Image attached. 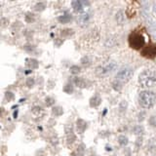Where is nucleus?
Instances as JSON below:
<instances>
[{"instance_id": "1a4fd4ad", "label": "nucleus", "mask_w": 156, "mask_h": 156, "mask_svg": "<svg viewBox=\"0 0 156 156\" xmlns=\"http://www.w3.org/2000/svg\"><path fill=\"white\" fill-rule=\"evenodd\" d=\"M101 104V98L98 97V96H95L94 98H92L91 99V101H90V105L91 106H94V107H97Z\"/></svg>"}, {"instance_id": "39448f33", "label": "nucleus", "mask_w": 156, "mask_h": 156, "mask_svg": "<svg viewBox=\"0 0 156 156\" xmlns=\"http://www.w3.org/2000/svg\"><path fill=\"white\" fill-rule=\"evenodd\" d=\"M141 55L147 58H154L156 57V45L155 44H148L144 47L141 50Z\"/></svg>"}, {"instance_id": "7ed1b4c3", "label": "nucleus", "mask_w": 156, "mask_h": 156, "mask_svg": "<svg viewBox=\"0 0 156 156\" xmlns=\"http://www.w3.org/2000/svg\"><path fill=\"white\" fill-rule=\"evenodd\" d=\"M129 45L135 50H140L145 46V39L140 33H131L129 36Z\"/></svg>"}, {"instance_id": "0eeeda50", "label": "nucleus", "mask_w": 156, "mask_h": 156, "mask_svg": "<svg viewBox=\"0 0 156 156\" xmlns=\"http://www.w3.org/2000/svg\"><path fill=\"white\" fill-rule=\"evenodd\" d=\"M84 4H85V2L73 1L72 2V8L76 13H81L83 10H84Z\"/></svg>"}, {"instance_id": "9b49d317", "label": "nucleus", "mask_w": 156, "mask_h": 156, "mask_svg": "<svg viewBox=\"0 0 156 156\" xmlns=\"http://www.w3.org/2000/svg\"><path fill=\"white\" fill-rule=\"evenodd\" d=\"M119 144H121V145H126L127 144H128V139L126 138L125 136H119Z\"/></svg>"}, {"instance_id": "423d86ee", "label": "nucleus", "mask_w": 156, "mask_h": 156, "mask_svg": "<svg viewBox=\"0 0 156 156\" xmlns=\"http://www.w3.org/2000/svg\"><path fill=\"white\" fill-rule=\"evenodd\" d=\"M115 68H116V63L114 62H111L106 63V65L102 66H100L97 69V72L101 75H105V74H108V73L112 72Z\"/></svg>"}, {"instance_id": "9d476101", "label": "nucleus", "mask_w": 156, "mask_h": 156, "mask_svg": "<svg viewBox=\"0 0 156 156\" xmlns=\"http://www.w3.org/2000/svg\"><path fill=\"white\" fill-rule=\"evenodd\" d=\"M75 84L77 86L81 87V88L86 87V82H85L84 79H82V78H76V79H75Z\"/></svg>"}, {"instance_id": "20e7f679", "label": "nucleus", "mask_w": 156, "mask_h": 156, "mask_svg": "<svg viewBox=\"0 0 156 156\" xmlns=\"http://www.w3.org/2000/svg\"><path fill=\"white\" fill-rule=\"evenodd\" d=\"M134 72L133 69L130 67H123L122 69H120L116 74V81L119 82L120 84H123V83H127L128 82L132 76H133Z\"/></svg>"}, {"instance_id": "f8f14e48", "label": "nucleus", "mask_w": 156, "mask_h": 156, "mask_svg": "<svg viewBox=\"0 0 156 156\" xmlns=\"http://www.w3.org/2000/svg\"><path fill=\"white\" fill-rule=\"evenodd\" d=\"M70 70H71L72 73H74V74H75V73H78V72L80 71V67L74 66H72V67L70 68Z\"/></svg>"}, {"instance_id": "f03ea898", "label": "nucleus", "mask_w": 156, "mask_h": 156, "mask_svg": "<svg viewBox=\"0 0 156 156\" xmlns=\"http://www.w3.org/2000/svg\"><path fill=\"white\" fill-rule=\"evenodd\" d=\"M139 83L140 87L149 89L156 86V72L153 70H144L140 74L139 76Z\"/></svg>"}, {"instance_id": "f257e3e1", "label": "nucleus", "mask_w": 156, "mask_h": 156, "mask_svg": "<svg viewBox=\"0 0 156 156\" xmlns=\"http://www.w3.org/2000/svg\"><path fill=\"white\" fill-rule=\"evenodd\" d=\"M156 102L155 92L150 90H144L139 95V104L144 109H150Z\"/></svg>"}, {"instance_id": "6e6552de", "label": "nucleus", "mask_w": 156, "mask_h": 156, "mask_svg": "<svg viewBox=\"0 0 156 156\" xmlns=\"http://www.w3.org/2000/svg\"><path fill=\"white\" fill-rule=\"evenodd\" d=\"M89 19H90V15L89 14H82L79 16V18H78V21H79V23L82 24V23H88Z\"/></svg>"}]
</instances>
